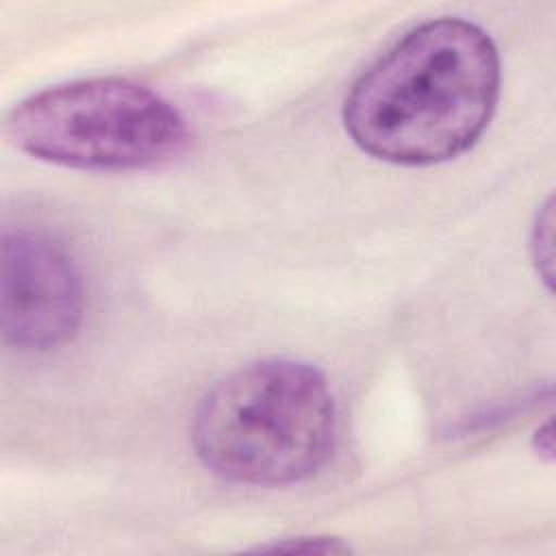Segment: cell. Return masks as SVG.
<instances>
[{
  "label": "cell",
  "instance_id": "obj_1",
  "mask_svg": "<svg viewBox=\"0 0 556 556\" xmlns=\"http://www.w3.org/2000/svg\"><path fill=\"white\" fill-rule=\"evenodd\" d=\"M500 54L484 28L428 20L387 48L350 87L341 119L369 156L434 165L467 152L500 98Z\"/></svg>",
  "mask_w": 556,
  "mask_h": 556
},
{
  "label": "cell",
  "instance_id": "obj_2",
  "mask_svg": "<svg viewBox=\"0 0 556 556\" xmlns=\"http://www.w3.org/2000/svg\"><path fill=\"white\" fill-rule=\"evenodd\" d=\"M334 439L337 404L326 376L293 358H265L224 376L191 421L200 463L252 486L308 480L330 458Z\"/></svg>",
  "mask_w": 556,
  "mask_h": 556
},
{
  "label": "cell",
  "instance_id": "obj_3",
  "mask_svg": "<svg viewBox=\"0 0 556 556\" xmlns=\"http://www.w3.org/2000/svg\"><path fill=\"white\" fill-rule=\"evenodd\" d=\"M24 154L72 169L137 172L180 159L191 130L154 89L128 78H83L20 100L4 119Z\"/></svg>",
  "mask_w": 556,
  "mask_h": 556
},
{
  "label": "cell",
  "instance_id": "obj_4",
  "mask_svg": "<svg viewBox=\"0 0 556 556\" xmlns=\"http://www.w3.org/2000/svg\"><path fill=\"white\" fill-rule=\"evenodd\" d=\"M85 317L83 276L52 239L30 230L2 237L0 328L20 352H48L74 339Z\"/></svg>",
  "mask_w": 556,
  "mask_h": 556
},
{
  "label": "cell",
  "instance_id": "obj_5",
  "mask_svg": "<svg viewBox=\"0 0 556 556\" xmlns=\"http://www.w3.org/2000/svg\"><path fill=\"white\" fill-rule=\"evenodd\" d=\"M258 552H289V554H348L352 547L337 536H289L271 545L256 547Z\"/></svg>",
  "mask_w": 556,
  "mask_h": 556
},
{
  "label": "cell",
  "instance_id": "obj_6",
  "mask_svg": "<svg viewBox=\"0 0 556 556\" xmlns=\"http://www.w3.org/2000/svg\"><path fill=\"white\" fill-rule=\"evenodd\" d=\"M552 200H547L545 206H541V211L536 213V222L532 228V254H534V263L536 269H541V263L545 265V280H552Z\"/></svg>",
  "mask_w": 556,
  "mask_h": 556
},
{
  "label": "cell",
  "instance_id": "obj_7",
  "mask_svg": "<svg viewBox=\"0 0 556 556\" xmlns=\"http://www.w3.org/2000/svg\"><path fill=\"white\" fill-rule=\"evenodd\" d=\"M534 450L536 454L545 456V460L554 458V443H552V421H545L543 428L534 432Z\"/></svg>",
  "mask_w": 556,
  "mask_h": 556
}]
</instances>
